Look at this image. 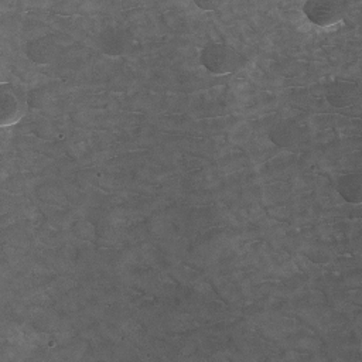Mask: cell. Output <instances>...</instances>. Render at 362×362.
Segmentation results:
<instances>
[{"label": "cell", "mask_w": 362, "mask_h": 362, "mask_svg": "<svg viewBox=\"0 0 362 362\" xmlns=\"http://www.w3.org/2000/svg\"><path fill=\"white\" fill-rule=\"evenodd\" d=\"M199 62L214 75H228L245 65V57L228 44L209 42L201 49Z\"/></svg>", "instance_id": "6da1fadb"}, {"label": "cell", "mask_w": 362, "mask_h": 362, "mask_svg": "<svg viewBox=\"0 0 362 362\" xmlns=\"http://www.w3.org/2000/svg\"><path fill=\"white\" fill-rule=\"evenodd\" d=\"M303 13L310 23L318 27L337 24L345 13L344 3L334 0H310L303 4Z\"/></svg>", "instance_id": "7a4b0ae2"}, {"label": "cell", "mask_w": 362, "mask_h": 362, "mask_svg": "<svg viewBox=\"0 0 362 362\" xmlns=\"http://www.w3.org/2000/svg\"><path fill=\"white\" fill-rule=\"evenodd\" d=\"M132 34L127 28L109 25L103 28L96 38L99 51L107 57H122L132 48Z\"/></svg>", "instance_id": "3957f363"}, {"label": "cell", "mask_w": 362, "mask_h": 362, "mask_svg": "<svg viewBox=\"0 0 362 362\" xmlns=\"http://www.w3.org/2000/svg\"><path fill=\"white\" fill-rule=\"evenodd\" d=\"M61 45L57 35L44 34L37 38H33L25 45L27 58L38 65H47L55 61L59 55Z\"/></svg>", "instance_id": "277c9868"}, {"label": "cell", "mask_w": 362, "mask_h": 362, "mask_svg": "<svg viewBox=\"0 0 362 362\" xmlns=\"http://www.w3.org/2000/svg\"><path fill=\"white\" fill-rule=\"evenodd\" d=\"M359 90L356 83L349 81H334L327 86L325 98L334 107H348L356 102Z\"/></svg>", "instance_id": "5b68a950"}, {"label": "cell", "mask_w": 362, "mask_h": 362, "mask_svg": "<svg viewBox=\"0 0 362 362\" xmlns=\"http://www.w3.org/2000/svg\"><path fill=\"white\" fill-rule=\"evenodd\" d=\"M301 130L300 127L288 120H280L272 126L269 132L270 141L281 148L296 147L301 141Z\"/></svg>", "instance_id": "8992f818"}, {"label": "cell", "mask_w": 362, "mask_h": 362, "mask_svg": "<svg viewBox=\"0 0 362 362\" xmlns=\"http://www.w3.org/2000/svg\"><path fill=\"white\" fill-rule=\"evenodd\" d=\"M23 116V106L20 99L7 88L6 83L1 85L0 90V123L1 126H8L17 123Z\"/></svg>", "instance_id": "52a82bcc"}, {"label": "cell", "mask_w": 362, "mask_h": 362, "mask_svg": "<svg viewBox=\"0 0 362 362\" xmlns=\"http://www.w3.org/2000/svg\"><path fill=\"white\" fill-rule=\"evenodd\" d=\"M338 194L349 204H359L362 199V177L361 174H345L338 178Z\"/></svg>", "instance_id": "ba28073f"}, {"label": "cell", "mask_w": 362, "mask_h": 362, "mask_svg": "<svg viewBox=\"0 0 362 362\" xmlns=\"http://www.w3.org/2000/svg\"><path fill=\"white\" fill-rule=\"evenodd\" d=\"M49 100V95L48 90L44 88H35L31 89L27 93V105L33 109H42Z\"/></svg>", "instance_id": "9c48e42d"}, {"label": "cell", "mask_w": 362, "mask_h": 362, "mask_svg": "<svg viewBox=\"0 0 362 362\" xmlns=\"http://www.w3.org/2000/svg\"><path fill=\"white\" fill-rule=\"evenodd\" d=\"M223 3L222 1H215V0H195V6H198L204 11H214L219 8Z\"/></svg>", "instance_id": "30bf717a"}]
</instances>
